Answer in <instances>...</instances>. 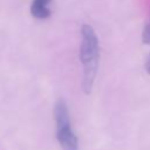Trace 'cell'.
I'll return each instance as SVG.
<instances>
[{
    "mask_svg": "<svg viewBox=\"0 0 150 150\" xmlns=\"http://www.w3.org/2000/svg\"><path fill=\"white\" fill-rule=\"evenodd\" d=\"M80 61L83 67L82 89L86 94H90L100 62V43L97 35L90 25H82L81 27Z\"/></svg>",
    "mask_w": 150,
    "mask_h": 150,
    "instance_id": "6da1fadb",
    "label": "cell"
},
{
    "mask_svg": "<svg viewBox=\"0 0 150 150\" xmlns=\"http://www.w3.org/2000/svg\"><path fill=\"white\" fill-rule=\"evenodd\" d=\"M56 139L62 150H79V139L73 129L69 109L64 100L60 98L54 107Z\"/></svg>",
    "mask_w": 150,
    "mask_h": 150,
    "instance_id": "7a4b0ae2",
    "label": "cell"
},
{
    "mask_svg": "<svg viewBox=\"0 0 150 150\" xmlns=\"http://www.w3.org/2000/svg\"><path fill=\"white\" fill-rule=\"evenodd\" d=\"M52 0H33L30 5V14L35 19L45 20L50 16V9L48 8V4Z\"/></svg>",
    "mask_w": 150,
    "mask_h": 150,
    "instance_id": "3957f363",
    "label": "cell"
},
{
    "mask_svg": "<svg viewBox=\"0 0 150 150\" xmlns=\"http://www.w3.org/2000/svg\"><path fill=\"white\" fill-rule=\"evenodd\" d=\"M142 41L145 45H150V20L144 26V29H143V33H142Z\"/></svg>",
    "mask_w": 150,
    "mask_h": 150,
    "instance_id": "277c9868",
    "label": "cell"
},
{
    "mask_svg": "<svg viewBox=\"0 0 150 150\" xmlns=\"http://www.w3.org/2000/svg\"><path fill=\"white\" fill-rule=\"evenodd\" d=\"M145 69H146V71L150 74V54H149V56H148V59H146V62H145Z\"/></svg>",
    "mask_w": 150,
    "mask_h": 150,
    "instance_id": "5b68a950",
    "label": "cell"
}]
</instances>
